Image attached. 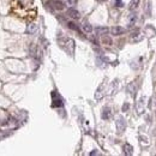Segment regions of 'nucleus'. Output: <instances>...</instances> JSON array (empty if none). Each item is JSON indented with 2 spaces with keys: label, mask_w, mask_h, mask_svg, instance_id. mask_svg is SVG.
<instances>
[{
  "label": "nucleus",
  "mask_w": 156,
  "mask_h": 156,
  "mask_svg": "<svg viewBox=\"0 0 156 156\" xmlns=\"http://www.w3.org/2000/svg\"><path fill=\"white\" fill-rule=\"evenodd\" d=\"M10 12L24 21H33L36 17L34 0H10Z\"/></svg>",
  "instance_id": "1"
},
{
  "label": "nucleus",
  "mask_w": 156,
  "mask_h": 156,
  "mask_svg": "<svg viewBox=\"0 0 156 156\" xmlns=\"http://www.w3.org/2000/svg\"><path fill=\"white\" fill-rule=\"evenodd\" d=\"M52 99H53V107H61L62 105H64V102H62V99L58 95L56 91H52Z\"/></svg>",
  "instance_id": "2"
},
{
  "label": "nucleus",
  "mask_w": 156,
  "mask_h": 156,
  "mask_svg": "<svg viewBox=\"0 0 156 156\" xmlns=\"http://www.w3.org/2000/svg\"><path fill=\"white\" fill-rule=\"evenodd\" d=\"M116 127H118V131H119V132L125 131V129H126V122H125L124 118H119V119L116 120Z\"/></svg>",
  "instance_id": "3"
},
{
  "label": "nucleus",
  "mask_w": 156,
  "mask_h": 156,
  "mask_svg": "<svg viewBox=\"0 0 156 156\" xmlns=\"http://www.w3.org/2000/svg\"><path fill=\"white\" fill-rule=\"evenodd\" d=\"M30 53H31V56L37 58V59L40 58V51H39L36 45H33V43L30 45Z\"/></svg>",
  "instance_id": "4"
},
{
  "label": "nucleus",
  "mask_w": 156,
  "mask_h": 156,
  "mask_svg": "<svg viewBox=\"0 0 156 156\" xmlns=\"http://www.w3.org/2000/svg\"><path fill=\"white\" fill-rule=\"evenodd\" d=\"M111 31H112V35H114V36H119V35L125 33L124 28H121V26H113Z\"/></svg>",
  "instance_id": "5"
},
{
  "label": "nucleus",
  "mask_w": 156,
  "mask_h": 156,
  "mask_svg": "<svg viewBox=\"0 0 156 156\" xmlns=\"http://www.w3.org/2000/svg\"><path fill=\"white\" fill-rule=\"evenodd\" d=\"M122 150H124V154H125V155H132V152H133V148H132V145H130L129 143L124 144Z\"/></svg>",
  "instance_id": "6"
},
{
  "label": "nucleus",
  "mask_w": 156,
  "mask_h": 156,
  "mask_svg": "<svg viewBox=\"0 0 156 156\" xmlns=\"http://www.w3.org/2000/svg\"><path fill=\"white\" fill-rule=\"evenodd\" d=\"M67 15H69L71 18H73V19H78V18L81 17L79 12H78L77 10H75V9H69V11H67Z\"/></svg>",
  "instance_id": "7"
},
{
  "label": "nucleus",
  "mask_w": 156,
  "mask_h": 156,
  "mask_svg": "<svg viewBox=\"0 0 156 156\" xmlns=\"http://www.w3.org/2000/svg\"><path fill=\"white\" fill-rule=\"evenodd\" d=\"M37 31V25L36 24H29L26 28V33L28 34H34Z\"/></svg>",
  "instance_id": "8"
},
{
  "label": "nucleus",
  "mask_w": 156,
  "mask_h": 156,
  "mask_svg": "<svg viewBox=\"0 0 156 156\" xmlns=\"http://www.w3.org/2000/svg\"><path fill=\"white\" fill-rule=\"evenodd\" d=\"M53 5H54V9H56V10L64 9V3L60 1V0H53Z\"/></svg>",
  "instance_id": "9"
},
{
  "label": "nucleus",
  "mask_w": 156,
  "mask_h": 156,
  "mask_svg": "<svg viewBox=\"0 0 156 156\" xmlns=\"http://www.w3.org/2000/svg\"><path fill=\"white\" fill-rule=\"evenodd\" d=\"M109 118H111V109H109L108 107H106V108H103V111H102V119L107 120V119H109Z\"/></svg>",
  "instance_id": "10"
},
{
  "label": "nucleus",
  "mask_w": 156,
  "mask_h": 156,
  "mask_svg": "<svg viewBox=\"0 0 156 156\" xmlns=\"http://www.w3.org/2000/svg\"><path fill=\"white\" fill-rule=\"evenodd\" d=\"M82 28H83V30L85 31V33H91V31H92V26L89 23H83Z\"/></svg>",
  "instance_id": "11"
},
{
  "label": "nucleus",
  "mask_w": 156,
  "mask_h": 156,
  "mask_svg": "<svg viewBox=\"0 0 156 156\" xmlns=\"http://www.w3.org/2000/svg\"><path fill=\"white\" fill-rule=\"evenodd\" d=\"M138 5H139V0H131V1H130V9L131 10L137 9Z\"/></svg>",
  "instance_id": "12"
},
{
  "label": "nucleus",
  "mask_w": 156,
  "mask_h": 156,
  "mask_svg": "<svg viewBox=\"0 0 156 156\" xmlns=\"http://www.w3.org/2000/svg\"><path fill=\"white\" fill-rule=\"evenodd\" d=\"M96 33H97V35H106L108 33V29L107 28H97Z\"/></svg>",
  "instance_id": "13"
},
{
  "label": "nucleus",
  "mask_w": 156,
  "mask_h": 156,
  "mask_svg": "<svg viewBox=\"0 0 156 156\" xmlns=\"http://www.w3.org/2000/svg\"><path fill=\"white\" fill-rule=\"evenodd\" d=\"M102 42H103V45H108V46H111V45H112V39H111L109 36L103 35V36H102Z\"/></svg>",
  "instance_id": "14"
},
{
  "label": "nucleus",
  "mask_w": 156,
  "mask_h": 156,
  "mask_svg": "<svg viewBox=\"0 0 156 156\" xmlns=\"http://www.w3.org/2000/svg\"><path fill=\"white\" fill-rule=\"evenodd\" d=\"M69 28H70V29H73V30H78L77 25H76L75 23H72V22H70V23H69Z\"/></svg>",
  "instance_id": "15"
},
{
  "label": "nucleus",
  "mask_w": 156,
  "mask_h": 156,
  "mask_svg": "<svg viewBox=\"0 0 156 156\" xmlns=\"http://www.w3.org/2000/svg\"><path fill=\"white\" fill-rule=\"evenodd\" d=\"M115 4H116V7H122L124 4L121 3V0H115Z\"/></svg>",
  "instance_id": "16"
},
{
  "label": "nucleus",
  "mask_w": 156,
  "mask_h": 156,
  "mask_svg": "<svg viewBox=\"0 0 156 156\" xmlns=\"http://www.w3.org/2000/svg\"><path fill=\"white\" fill-rule=\"evenodd\" d=\"M66 1H67V4H69V5L73 6V5L76 4V1H77V0H66Z\"/></svg>",
  "instance_id": "17"
},
{
  "label": "nucleus",
  "mask_w": 156,
  "mask_h": 156,
  "mask_svg": "<svg viewBox=\"0 0 156 156\" xmlns=\"http://www.w3.org/2000/svg\"><path fill=\"white\" fill-rule=\"evenodd\" d=\"M5 135H6V133H5L4 131H0V138H1V137H4Z\"/></svg>",
  "instance_id": "18"
},
{
  "label": "nucleus",
  "mask_w": 156,
  "mask_h": 156,
  "mask_svg": "<svg viewBox=\"0 0 156 156\" xmlns=\"http://www.w3.org/2000/svg\"><path fill=\"white\" fill-rule=\"evenodd\" d=\"M127 107H129V105L126 103V105H125V106H124V108H122V111H126V109H127Z\"/></svg>",
  "instance_id": "19"
},
{
  "label": "nucleus",
  "mask_w": 156,
  "mask_h": 156,
  "mask_svg": "<svg viewBox=\"0 0 156 156\" xmlns=\"http://www.w3.org/2000/svg\"><path fill=\"white\" fill-rule=\"evenodd\" d=\"M96 154H97L96 151H91V152H90V155H96Z\"/></svg>",
  "instance_id": "20"
},
{
  "label": "nucleus",
  "mask_w": 156,
  "mask_h": 156,
  "mask_svg": "<svg viewBox=\"0 0 156 156\" xmlns=\"http://www.w3.org/2000/svg\"><path fill=\"white\" fill-rule=\"evenodd\" d=\"M99 1H106V0H99Z\"/></svg>",
  "instance_id": "21"
}]
</instances>
